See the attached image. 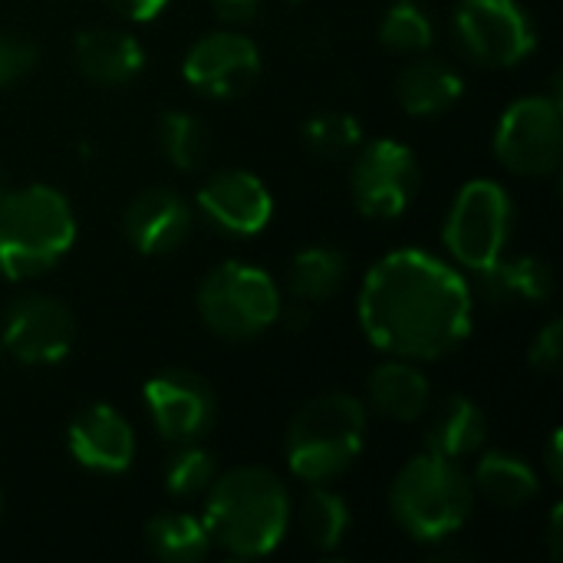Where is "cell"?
<instances>
[{
    "label": "cell",
    "instance_id": "cell-1",
    "mask_svg": "<svg viewBox=\"0 0 563 563\" xmlns=\"http://www.w3.org/2000/svg\"><path fill=\"white\" fill-rule=\"evenodd\" d=\"M360 320L366 336L402 360H439L472 330L468 284L422 251L383 257L363 284Z\"/></svg>",
    "mask_w": 563,
    "mask_h": 563
},
{
    "label": "cell",
    "instance_id": "cell-2",
    "mask_svg": "<svg viewBox=\"0 0 563 563\" xmlns=\"http://www.w3.org/2000/svg\"><path fill=\"white\" fill-rule=\"evenodd\" d=\"M290 525V501L280 478L267 468H234L211 482L205 531L231 558L271 554Z\"/></svg>",
    "mask_w": 563,
    "mask_h": 563
},
{
    "label": "cell",
    "instance_id": "cell-3",
    "mask_svg": "<svg viewBox=\"0 0 563 563\" xmlns=\"http://www.w3.org/2000/svg\"><path fill=\"white\" fill-rule=\"evenodd\" d=\"M76 241L69 201L46 185L0 191V274L23 280L49 271Z\"/></svg>",
    "mask_w": 563,
    "mask_h": 563
},
{
    "label": "cell",
    "instance_id": "cell-4",
    "mask_svg": "<svg viewBox=\"0 0 563 563\" xmlns=\"http://www.w3.org/2000/svg\"><path fill=\"white\" fill-rule=\"evenodd\" d=\"M475 505V488L468 475L445 455H419L412 459L389 492L393 518L416 541H442L455 534Z\"/></svg>",
    "mask_w": 563,
    "mask_h": 563
},
{
    "label": "cell",
    "instance_id": "cell-5",
    "mask_svg": "<svg viewBox=\"0 0 563 563\" xmlns=\"http://www.w3.org/2000/svg\"><path fill=\"white\" fill-rule=\"evenodd\" d=\"M366 412L353 396L330 393L303 406L287 429V465L297 478L320 485L343 475L363 452Z\"/></svg>",
    "mask_w": 563,
    "mask_h": 563
},
{
    "label": "cell",
    "instance_id": "cell-6",
    "mask_svg": "<svg viewBox=\"0 0 563 563\" xmlns=\"http://www.w3.org/2000/svg\"><path fill=\"white\" fill-rule=\"evenodd\" d=\"M198 310L211 333L224 340H251L280 317V297L261 267L228 261L205 277Z\"/></svg>",
    "mask_w": 563,
    "mask_h": 563
},
{
    "label": "cell",
    "instance_id": "cell-7",
    "mask_svg": "<svg viewBox=\"0 0 563 563\" xmlns=\"http://www.w3.org/2000/svg\"><path fill=\"white\" fill-rule=\"evenodd\" d=\"M511 198L498 181L478 178L468 181L445 221V244L449 251L472 271H488L501 261L505 244L511 238Z\"/></svg>",
    "mask_w": 563,
    "mask_h": 563
},
{
    "label": "cell",
    "instance_id": "cell-8",
    "mask_svg": "<svg viewBox=\"0 0 563 563\" xmlns=\"http://www.w3.org/2000/svg\"><path fill=\"white\" fill-rule=\"evenodd\" d=\"M498 158L518 175H551L563 155L561 102L531 96L515 102L495 132Z\"/></svg>",
    "mask_w": 563,
    "mask_h": 563
},
{
    "label": "cell",
    "instance_id": "cell-9",
    "mask_svg": "<svg viewBox=\"0 0 563 563\" xmlns=\"http://www.w3.org/2000/svg\"><path fill=\"white\" fill-rule=\"evenodd\" d=\"M455 36L462 53L478 66H515L538 36L515 0H462L455 10Z\"/></svg>",
    "mask_w": 563,
    "mask_h": 563
},
{
    "label": "cell",
    "instance_id": "cell-10",
    "mask_svg": "<svg viewBox=\"0 0 563 563\" xmlns=\"http://www.w3.org/2000/svg\"><path fill=\"white\" fill-rule=\"evenodd\" d=\"M350 185L363 214L396 218L412 205L419 191V162L406 145L379 139L360 152Z\"/></svg>",
    "mask_w": 563,
    "mask_h": 563
},
{
    "label": "cell",
    "instance_id": "cell-11",
    "mask_svg": "<svg viewBox=\"0 0 563 563\" xmlns=\"http://www.w3.org/2000/svg\"><path fill=\"white\" fill-rule=\"evenodd\" d=\"M73 313L53 297H20L3 320V350L26 366L59 363L73 346Z\"/></svg>",
    "mask_w": 563,
    "mask_h": 563
},
{
    "label": "cell",
    "instance_id": "cell-12",
    "mask_svg": "<svg viewBox=\"0 0 563 563\" xmlns=\"http://www.w3.org/2000/svg\"><path fill=\"white\" fill-rule=\"evenodd\" d=\"M185 79L211 96V99H231L251 89V82L261 73V53L247 36L238 33H208L201 36L185 63H181Z\"/></svg>",
    "mask_w": 563,
    "mask_h": 563
},
{
    "label": "cell",
    "instance_id": "cell-13",
    "mask_svg": "<svg viewBox=\"0 0 563 563\" xmlns=\"http://www.w3.org/2000/svg\"><path fill=\"white\" fill-rule=\"evenodd\" d=\"M145 402L155 429L168 442H195L214 422V393L188 369L158 373L145 386Z\"/></svg>",
    "mask_w": 563,
    "mask_h": 563
},
{
    "label": "cell",
    "instance_id": "cell-14",
    "mask_svg": "<svg viewBox=\"0 0 563 563\" xmlns=\"http://www.w3.org/2000/svg\"><path fill=\"white\" fill-rule=\"evenodd\" d=\"M66 442L82 468L106 472V475L125 472L135 455V435L129 422L109 406L82 409L66 432Z\"/></svg>",
    "mask_w": 563,
    "mask_h": 563
},
{
    "label": "cell",
    "instance_id": "cell-15",
    "mask_svg": "<svg viewBox=\"0 0 563 563\" xmlns=\"http://www.w3.org/2000/svg\"><path fill=\"white\" fill-rule=\"evenodd\" d=\"M201 211L231 234H257L271 221V195L247 172H218L198 195Z\"/></svg>",
    "mask_w": 563,
    "mask_h": 563
},
{
    "label": "cell",
    "instance_id": "cell-16",
    "mask_svg": "<svg viewBox=\"0 0 563 563\" xmlns=\"http://www.w3.org/2000/svg\"><path fill=\"white\" fill-rule=\"evenodd\" d=\"M122 228L135 251L168 254L188 238L191 211L172 188H148L125 208Z\"/></svg>",
    "mask_w": 563,
    "mask_h": 563
},
{
    "label": "cell",
    "instance_id": "cell-17",
    "mask_svg": "<svg viewBox=\"0 0 563 563\" xmlns=\"http://www.w3.org/2000/svg\"><path fill=\"white\" fill-rule=\"evenodd\" d=\"M73 59L86 79H92L99 86H119V82H129L142 69L145 53L135 43V36H129L122 30L99 26V30H82L76 36Z\"/></svg>",
    "mask_w": 563,
    "mask_h": 563
},
{
    "label": "cell",
    "instance_id": "cell-18",
    "mask_svg": "<svg viewBox=\"0 0 563 563\" xmlns=\"http://www.w3.org/2000/svg\"><path fill=\"white\" fill-rule=\"evenodd\" d=\"M373 406L399 422H412L429 409V383L409 363H386L369 376Z\"/></svg>",
    "mask_w": 563,
    "mask_h": 563
},
{
    "label": "cell",
    "instance_id": "cell-19",
    "mask_svg": "<svg viewBox=\"0 0 563 563\" xmlns=\"http://www.w3.org/2000/svg\"><path fill=\"white\" fill-rule=\"evenodd\" d=\"M482 290L492 303H544L554 290V274L538 257H515L498 261L495 267L482 271Z\"/></svg>",
    "mask_w": 563,
    "mask_h": 563
},
{
    "label": "cell",
    "instance_id": "cell-20",
    "mask_svg": "<svg viewBox=\"0 0 563 563\" xmlns=\"http://www.w3.org/2000/svg\"><path fill=\"white\" fill-rule=\"evenodd\" d=\"M485 435H488V419H485V412H482L472 399L455 396V399H449V402L439 409V416H435V422H432V429H429V435H426V445H429V452H435V455L459 459V455L478 452L482 442H485Z\"/></svg>",
    "mask_w": 563,
    "mask_h": 563
},
{
    "label": "cell",
    "instance_id": "cell-21",
    "mask_svg": "<svg viewBox=\"0 0 563 563\" xmlns=\"http://www.w3.org/2000/svg\"><path fill=\"white\" fill-rule=\"evenodd\" d=\"M459 96H462V79L445 63L422 59V63H412L399 76V102L412 115L445 112L452 102H459Z\"/></svg>",
    "mask_w": 563,
    "mask_h": 563
},
{
    "label": "cell",
    "instance_id": "cell-22",
    "mask_svg": "<svg viewBox=\"0 0 563 563\" xmlns=\"http://www.w3.org/2000/svg\"><path fill=\"white\" fill-rule=\"evenodd\" d=\"M472 488H478V495H485L492 505L515 511L538 495V478L521 459L495 452L478 462Z\"/></svg>",
    "mask_w": 563,
    "mask_h": 563
},
{
    "label": "cell",
    "instance_id": "cell-23",
    "mask_svg": "<svg viewBox=\"0 0 563 563\" xmlns=\"http://www.w3.org/2000/svg\"><path fill=\"white\" fill-rule=\"evenodd\" d=\"M148 548L155 551L158 561L168 563H198L205 561L211 538L201 521L188 515H158L148 521Z\"/></svg>",
    "mask_w": 563,
    "mask_h": 563
},
{
    "label": "cell",
    "instance_id": "cell-24",
    "mask_svg": "<svg viewBox=\"0 0 563 563\" xmlns=\"http://www.w3.org/2000/svg\"><path fill=\"white\" fill-rule=\"evenodd\" d=\"M343 277H346V257L333 247H313L294 257L287 284L297 300L310 303V300H323L336 294Z\"/></svg>",
    "mask_w": 563,
    "mask_h": 563
},
{
    "label": "cell",
    "instance_id": "cell-25",
    "mask_svg": "<svg viewBox=\"0 0 563 563\" xmlns=\"http://www.w3.org/2000/svg\"><path fill=\"white\" fill-rule=\"evenodd\" d=\"M158 142L168 162L181 172L198 168L208 155V132L188 112H165L158 122Z\"/></svg>",
    "mask_w": 563,
    "mask_h": 563
},
{
    "label": "cell",
    "instance_id": "cell-26",
    "mask_svg": "<svg viewBox=\"0 0 563 563\" xmlns=\"http://www.w3.org/2000/svg\"><path fill=\"white\" fill-rule=\"evenodd\" d=\"M303 534L313 548L320 551H333L343 534H346V525H350V515H346V505L343 498H336L333 492H323V488H313L303 501Z\"/></svg>",
    "mask_w": 563,
    "mask_h": 563
},
{
    "label": "cell",
    "instance_id": "cell-27",
    "mask_svg": "<svg viewBox=\"0 0 563 563\" xmlns=\"http://www.w3.org/2000/svg\"><path fill=\"white\" fill-rule=\"evenodd\" d=\"M379 40L396 53H419L432 43V23L426 10L412 0H399L389 7L379 26Z\"/></svg>",
    "mask_w": 563,
    "mask_h": 563
},
{
    "label": "cell",
    "instance_id": "cell-28",
    "mask_svg": "<svg viewBox=\"0 0 563 563\" xmlns=\"http://www.w3.org/2000/svg\"><path fill=\"white\" fill-rule=\"evenodd\" d=\"M303 135H307V145L317 152V155H327V158H340L346 152H353L363 139V129L353 115L346 112H320L313 115L307 125H303Z\"/></svg>",
    "mask_w": 563,
    "mask_h": 563
},
{
    "label": "cell",
    "instance_id": "cell-29",
    "mask_svg": "<svg viewBox=\"0 0 563 563\" xmlns=\"http://www.w3.org/2000/svg\"><path fill=\"white\" fill-rule=\"evenodd\" d=\"M211 482H214V462H211V455L201 452V449H185V452H178V455L168 462V468H165V485H168V492L178 495V498H195V495L208 492Z\"/></svg>",
    "mask_w": 563,
    "mask_h": 563
},
{
    "label": "cell",
    "instance_id": "cell-30",
    "mask_svg": "<svg viewBox=\"0 0 563 563\" xmlns=\"http://www.w3.org/2000/svg\"><path fill=\"white\" fill-rule=\"evenodd\" d=\"M33 63H36V46L30 40L0 33V86H10L20 76H26Z\"/></svg>",
    "mask_w": 563,
    "mask_h": 563
},
{
    "label": "cell",
    "instance_id": "cell-31",
    "mask_svg": "<svg viewBox=\"0 0 563 563\" xmlns=\"http://www.w3.org/2000/svg\"><path fill=\"white\" fill-rule=\"evenodd\" d=\"M563 360V323L551 320L531 343V366L541 373H558Z\"/></svg>",
    "mask_w": 563,
    "mask_h": 563
},
{
    "label": "cell",
    "instance_id": "cell-32",
    "mask_svg": "<svg viewBox=\"0 0 563 563\" xmlns=\"http://www.w3.org/2000/svg\"><path fill=\"white\" fill-rule=\"evenodd\" d=\"M214 13L228 23H247L257 16L261 10V0H211Z\"/></svg>",
    "mask_w": 563,
    "mask_h": 563
},
{
    "label": "cell",
    "instance_id": "cell-33",
    "mask_svg": "<svg viewBox=\"0 0 563 563\" xmlns=\"http://www.w3.org/2000/svg\"><path fill=\"white\" fill-rule=\"evenodd\" d=\"M122 16H129V20H155L162 10H165V3L168 0H109Z\"/></svg>",
    "mask_w": 563,
    "mask_h": 563
},
{
    "label": "cell",
    "instance_id": "cell-34",
    "mask_svg": "<svg viewBox=\"0 0 563 563\" xmlns=\"http://www.w3.org/2000/svg\"><path fill=\"white\" fill-rule=\"evenodd\" d=\"M548 472H551V478H554V482H561L563 478L561 432H554V435H551V442H548Z\"/></svg>",
    "mask_w": 563,
    "mask_h": 563
},
{
    "label": "cell",
    "instance_id": "cell-35",
    "mask_svg": "<svg viewBox=\"0 0 563 563\" xmlns=\"http://www.w3.org/2000/svg\"><path fill=\"white\" fill-rule=\"evenodd\" d=\"M561 521L563 508H554V518H551V558L561 561Z\"/></svg>",
    "mask_w": 563,
    "mask_h": 563
},
{
    "label": "cell",
    "instance_id": "cell-36",
    "mask_svg": "<svg viewBox=\"0 0 563 563\" xmlns=\"http://www.w3.org/2000/svg\"><path fill=\"white\" fill-rule=\"evenodd\" d=\"M0 350H3V346H0Z\"/></svg>",
    "mask_w": 563,
    "mask_h": 563
}]
</instances>
